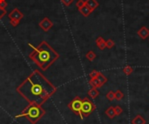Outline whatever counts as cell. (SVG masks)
<instances>
[{"label":"cell","mask_w":149,"mask_h":124,"mask_svg":"<svg viewBox=\"0 0 149 124\" xmlns=\"http://www.w3.org/2000/svg\"><path fill=\"white\" fill-rule=\"evenodd\" d=\"M106 48L112 49V48H113L115 45V43L112 39H108L107 41H106Z\"/></svg>","instance_id":"21"},{"label":"cell","mask_w":149,"mask_h":124,"mask_svg":"<svg viewBox=\"0 0 149 124\" xmlns=\"http://www.w3.org/2000/svg\"><path fill=\"white\" fill-rule=\"evenodd\" d=\"M99 71H97V70H92L91 73H90V75H89V76L91 77V78H96L97 76H98V75H99Z\"/></svg>","instance_id":"24"},{"label":"cell","mask_w":149,"mask_h":124,"mask_svg":"<svg viewBox=\"0 0 149 124\" xmlns=\"http://www.w3.org/2000/svg\"><path fill=\"white\" fill-rule=\"evenodd\" d=\"M86 57L89 60V61H91V62H92L94 61L95 58H96V54L92 51V50H90V51H88L86 54Z\"/></svg>","instance_id":"17"},{"label":"cell","mask_w":149,"mask_h":124,"mask_svg":"<svg viewBox=\"0 0 149 124\" xmlns=\"http://www.w3.org/2000/svg\"><path fill=\"white\" fill-rule=\"evenodd\" d=\"M19 22H20V21H17V20H11L10 24H11L13 27H16V26H17L18 25H19Z\"/></svg>","instance_id":"26"},{"label":"cell","mask_w":149,"mask_h":124,"mask_svg":"<svg viewBox=\"0 0 149 124\" xmlns=\"http://www.w3.org/2000/svg\"><path fill=\"white\" fill-rule=\"evenodd\" d=\"M6 6H7V2L5 0H0V7L3 9H5Z\"/></svg>","instance_id":"27"},{"label":"cell","mask_w":149,"mask_h":124,"mask_svg":"<svg viewBox=\"0 0 149 124\" xmlns=\"http://www.w3.org/2000/svg\"><path fill=\"white\" fill-rule=\"evenodd\" d=\"M5 14H6V11H5V9H3V8L0 7V19H1V18H2Z\"/></svg>","instance_id":"28"},{"label":"cell","mask_w":149,"mask_h":124,"mask_svg":"<svg viewBox=\"0 0 149 124\" xmlns=\"http://www.w3.org/2000/svg\"><path fill=\"white\" fill-rule=\"evenodd\" d=\"M124 98V94L120 91V90H117L115 92V100L117 101H120Z\"/></svg>","instance_id":"20"},{"label":"cell","mask_w":149,"mask_h":124,"mask_svg":"<svg viewBox=\"0 0 149 124\" xmlns=\"http://www.w3.org/2000/svg\"><path fill=\"white\" fill-rule=\"evenodd\" d=\"M81 106H82V99H80V97L77 96L74 98L69 104H68V108L73 111L74 114H76L80 116H81Z\"/></svg>","instance_id":"5"},{"label":"cell","mask_w":149,"mask_h":124,"mask_svg":"<svg viewBox=\"0 0 149 124\" xmlns=\"http://www.w3.org/2000/svg\"><path fill=\"white\" fill-rule=\"evenodd\" d=\"M85 5H86V2L84 1V0H79V1L76 3V7H77L78 9H80V8L83 7Z\"/></svg>","instance_id":"23"},{"label":"cell","mask_w":149,"mask_h":124,"mask_svg":"<svg viewBox=\"0 0 149 124\" xmlns=\"http://www.w3.org/2000/svg\"><path fill=\"white\" fill-rule=\"evenodd\" d=\"M45 114V111L44 109H42L39 105H34V104H29L21 114L17 115L15 116V118H19V117H26L32 124H35L38 122L40 118L44 116Z\"/></svg>","instance_id":"3"},{"label":"cell","mask_w":149,"mask_h":124,"mask_svg":"<svg viewBox=\"0 0 149 124\" xmlns=\"http://www.w3.org/2000/svg\"><path fill=\"white\" fill-rule=\"evenodd\" d=\"M99 95H100V92L96 88H92L88 91V95L92 98H96V97H98Z\"/></svg>","instance_id":"15"},{"label":"cell","mask_w":149,"mask_h":124,"mask_svg":"<svg viewBox=\"0 0 149 124\" xmlns=\"http://www.w3.org/2000/svg\"><path fill=\"white\" fill-rule=\"evenodd\" d=\"M89 84H90V85H91L92 88H96V89H98V88L102 87L101 84H100V82L98 81L97 78H91V80L89 81Z\"/></svg>","instance_id":"14"},{"label":"cell","mask_w":149,"mask_h":124,"mask_svg":"<svg viewBox=\"0 0 149 124\" xmlns=\"http://www.w3.org/2000/svg\"><path fill=\"white\" fill-rule=\"evenodd\" d=\"M105 114H106V116H108V118H110V119H114V118L116 116L115 110H114V108L113 106L109 107V108L105 111Z\"/></svg>","instance_id":"12"},{"label":"cell","mask_w":149,"mask_h":124,"mask_svg":"<svg viewBox=\"0 0 149 124\" xmlns=\"http://www.w3.org/2000/svg\"><path fill=\"white\" fill-rule=\"evenodd\" d=\"M137 34L139 35V36L141 39H146L149 36V30L146 27V26H142L138 31Z\"/></svg>","instance_id":"8"},{"label":"cell","mask_w":149,"mask_h":124,"mask_svg":"<svg viewBox=\"0 0 149 124\" xmlns=\"http://www.w3.org/2000/svg\"><path fill=\"white\" fill-rule=\"evenodd\" d=\"M96 109L95 105L94 104V102H92L90 99H88L87 97L86 98H84L82 100V106H81V116L80 118L81 119H84L85 117H87L92 111H94Z\"/></svg>","instance_id":"4"},{"label":"cell","mask_w":149,"mask_h":124,"mask_svg":"<svg viewBox=\"0 0 149 124\" xmlns=\"http://www.w3.org/2000/svg\"><path fill=\"white\" fill-rule=\"evenodd\" d=\"M29 46L33 49L29 57L42 70H46L59 57V54L55 51L45 41H43L38 47H34L31 44H29Z\"/></svg>","instance_id":"2"},{"label":"cell","mask_w":149,"mask_h":124,"mask_svg":"<svg viewBox=\"0 0 149 124\" xmlns=\"http://www.w3.org/2000/svg\"><path fill=\"white\" fill-rule=\"evenodd\" d=\"M114 110H115V114H116V115H121L122 112H123L122 108H120V106H116V107L114 108Z\"/></svg>","instance_id":"22"},{"label":"cell","mask_w":149,"mask_h":124,"mask_svg":"<svg viewBox=\"0 0 149 124\" xmlns=\"http://www.w3.org/2000/svg\"><path fill=\"white\" fill-rule=\"evenodd\" d=\"M56 90V87L39 70H34L17 88V93L30 104L39 106L49 99Z\"/></svg>","instance_id":"1"},{"label":"cell","mask_w":149,"mask_h":124,"mask_svg":"<svg viewBox=\"0 0 149 124\" xmlns=\"http://www.w3.org/2000/svg\"><path fill=\"white\" fill-rule=\"evenodd\" d=\"M106 99H107L108 101H114V100L115 99V93H114V91H109V92L106 94Z\"/></svg>","instance_id":"19"},{"label":"cell","mask_w":149,"mask_h":124,"mask_svg":"<svg viewBox=\"0 0 149 124\" xmlns=\"http://www.w3.org/2000/svg\"><path fill=\"white\" fill-rule=\"evenodd\" d=\"M10 20H17V21H20V20L24 17V14L18 11V9H14L11 11V12L8 15Z\"/></svg>","instance_id":"7"},{"label":"cell","mask_w":149,"mask_h":124,"mask_svg":"<svg viewBox=\"0 0 149 124\" xmlns=\"http://www.w3.org/2000/svg\"><path fill=\"white\" fill-rule=\"evenodd\" d=\"M61 2H62V4H64L65 5L69 6L70 5H71V4H72L73 0H61Z\"/></svg>","instance_id":"25"},{"label":"cell","mask_w":149,"mask_h":124,"mask_svg":"<svg viewBox=\"0 0 149 124\" xmlns=\"http://www.w3.org/2000/svg\"><path fill=\"white\" fill-rule=\"evenodd\" d=\"M134 71V68L131 67V66H126L123 68V72L126 75V76H129L131 75Z\"/></svg>","instance_id":"18"},{"label":"cell","mask_w":149,"mask_h":124,"mask_svg":"<svg viewBox=\"0 0 149 124\" xmlns=\"http://www.w3.org/2000/svg\"><path fill=\"white\" fill-rule=\"evenodd\" d=\"M79 11H80V12L84 16V17H87L92 11H91V9L89 8V7H87L86 5L83 6V7H81V8H80L79 9Z\"/></svg>","instance_id":"13"},{"label":"cell","mask_w":149,"mask_h":124,"mask_svg":"<svg viewBox=\"0 0 149 124\" xmlns=\"http://www.w3.org/2000/svg\"><path fill=\"white\" fill-rule=\"evenodd\" d=\"M53 26V24L48 17H45L42 21L39 22V27L44 31H48L51 27Z\"/></svg>","instance_id":"6"},{"label":"cell","mask_w":149,"mask_h":124,"mask_svg":"<svg viewBox=\"0 0 149 124\" xmlns=\"http://www.w3.org/2000/svg\"><path fill=\"white\" fill-rule=\"evenodd\" d=\"M96 44H97L98 48H99L100 50H104L106 48V41H105L104 38L101 37V36H99V37L96 39Z\"/></svg>","instance_id":"10"},{"label":"cell","mask_w":149,"mask_h":124,"mask_svg":"<svg viewBox=\"0 0 149 124\" xmlns=\"http://www.w3.org/2000/svg\"><path fill=\"white\" fill-rule=\"evenodd\" d=\"M97 79H98V81L100 82V84H101V86H103L106 82H107V78L103 75V74H101L100 72L99 73V75H98V76L96 77Z\"/></svg>","instance_id":"16"},{"label":"cell","mask_w":149,"mask_h":124,"mask_svg":"<svg viewBox=\"0 0 149 124\" xmlns=\"http://www.w3.org/2000/svg\"><path fill=\"white\" fill-rule=\"evenodd\" d=\"M85 2H86V5L87 7H89L92 11H94V10H96L99 7V3L96 1V0H86Z\"/></svg>","instance_id":"9"},{"label":"cell","mask_w":149,"mask_h":124,"mask_svg":"<svg viewBox=\"0 0 149 124\" xmlns=\"http://www.w3.org/2000/svg\"><path fill=\"white\" fill-rule=\"evenodd\" d=\"M146 121L145 118L140 115H137L132 120V124H146Z\"/></svg>","instance_id":"11"}]
</instances>
